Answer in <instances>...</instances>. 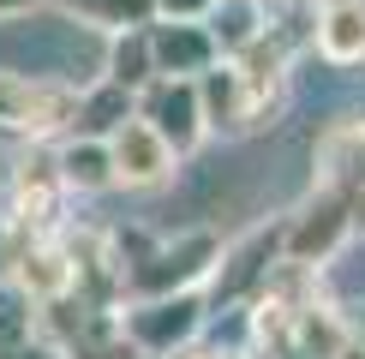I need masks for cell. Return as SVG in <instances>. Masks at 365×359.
Listing matches in <instances>:
<instances>
[{
	"label": "cell",
	"instance_id": "obj_3",
	"mask_svg": "<svg viewBox=\"0 0 365 359\" xmlns=\"http://www.w3.org/2000/svg\"><path fill=\"white\" fill-rule=\"evenodd\" d=\"M72 120H78V84L0 72V132H12L24 144H48V138H66Z\"/></svg>",
	"mask_w": 365,
	"mask_h": 359
},
{
	"label": "cell",
	"instance_id": "obj_10",
	"mask_svg": "<svg viewBox=\"0 0 365 359\" xmlns=\"http://www.w3.org/2000/svg\"><path fill=\"white\" fill-rule=\"evenodd\" d=\"M312 180L347 198H365V120H336L312 144Z\"/></svg>",
	"mask_w": 365,
	"mask_h": 359
},
{
	"label": "cell",
	"instance_id": "obj_21",
	"mask_svg": "<svg viewBox=\"0 0 365 359\" xmlns=\"http://www.w3.org/2000/svg\"><path fill=\"white\" fill-rule=\"evenodd\" d=\"M312 6H324V0H312Z\"/></svg>",
	"mask_w": 365,
	"mask_h": 359
},
{
	"label": "cell",
	"instance_id": "obj_7",
	"mask_svg": "<svg viewBox=\"0 0 365 359\" xmlns=\"http://www.w3.org/2000/svg\"><path fill=\"white\" fill-rule=\"evenodd\" d=\"M276 264H282V222H269V228H252L246 239H234V246L222 239L216 276H210V299H222V306H240V299H252Z\"/></svg>",
	"mask_w": 365,
	"mask_h": 359
},
{
	"label": "cell",
	"instance_id": "obj_1",
	"mask_svg": "<svg viewBox=\"0 0 365 359\" xmlns=\"http://www.w3.org/2000/svg\"><path fill=\"white\" fill-rule=\"evenodd\" d=\"M222 258V234L192 228L156 246H138L120 258V293L126 299H156V293H186V288H210Z\"/></svg>",
	"mask_w": 365,
	"mask_h": 359
},
{
	"label": "cell",
	"instance_id": "obj_9",
	"mask_svg": "<svg viewBox=\"0 0 365 359\" xmlns=\"http://www.w3.org/2000/svg\"><path fill=\"white\" fill-rule=\"evenodd\" d=\"M150 60L156 78H197L222 60L210 19H150Z\"/></svg>",
	"mask_w": 365,
	"mask_h": 359
},
{
	"label": "cell",
	"instance_id": "obj_17",
	"mask_svg": "<svg viewBox=\"0 0 365 359\" xmlns=\"http://www.w3.org/2000/svg\"><path fill=\"white\" fill-rule=\"evenodd\" d=\"M216 0H156V19H210Z\"/></svg>",
	"mask_w": 365,
	"mask_h": 359
},
{
	"label": "cell",
	"instance_id": "obj_11",
	"mask_svg": "<svg viewBox=\"0 0 365 359\" xmlns=\"http://www.w3.org/2000/svg\"><path fill=\"white\" fill-rule=\"evenodd\" d=\"M312 48L329 66H365V0H324V6H312Z\"/></svg>",
	"mask_w": 365,
	"mask_h": 359
},
{
	"label": "cell",
	"instance_id": "obj_8",
	"mask_svg": "<svg viewBox=\"0 0 365 359\" xmlns=\"http://www.w3.org/2000/svg\"><path fill=\"white\" fill-rule=\"evenodd\" d=\"M60 204H66V180H60L54 150L30 144V156L12 168V216H19L12 234H54L60 228Z\"/></svg>",
	"mask_w": 365,
	"mask_h": 359
},
{
	"label": "cell",
	"instance_id": "obj_6",
	"mask_svg": "<svg viewBox=\"0 0 365 359\" xmlns=\"http://www.w3.org/2000/svg\"><path fill=\"white\" fill-rule=\"evenodd\" d=\"M132 114L150 120V126L174 144V156H192V150L210 138L204 102H197V78H150L138 90V108H132Z\"/></svg>",
	"mask_w": 365,
	"mask_h": 359
},
{
	"label": "cell",
	"instance_id": "obj_15",
	"mask_svg": "<svg viewBox=\"0 0 365 359\" xmlns=\"http://www.w3.org/2000/svg\"><path fill=\"white\" fill-rule=\"evenodd\" d=\"M60 6L66 19H78L90 30H102V36H114V30H144L156 19V0H48Z\"/></svg>",
	"mask_w": 365,
	"mask_h": 359
},
{
	"label": "cell",
	"instance_id": "obj_5",
	"mask_svg": "<svg viewBox=\"0 0 365 359\" xmlns=\"http://www.w3.org/2000/svg\"><path fill=\"white\" fill-rule=\"evenodd\" d=\"M108 162H114V186H126V192H156V186H168L180 174L174 144L138 114H126L108 132Z\"/></svg>",
	"mask_w": 365,
	"mask_h": 359
},
{
	"label": "cell",
	"instance_id": "obj_19",
	"mask_svg": "<svg viewBox=\"0 0 365 359\" xmlns=\"http://www.w3.org/2000/svg\"><path fill=\"white\" fill-rule=\"evenodd\" d=\"M329 359H365V341H354V335H347V341H341V348L329 353Z\"/></svg>",
	"mask_w": 365,
	"mask_h": 359
},
{
	"label": "cell",
	"instance_id": "obj_13",
	"mask_svg": "<svg viewBox=\"0 0 365 359\" xmlns=\"http://www.w3.org/2000/svg\"><path fill=\"white\" fill-rule=\"evenodd\" d=\"M197 102H204V126L222 132V138H240V78L234 60H216L210 72H197Z\"/></svg>",
	"mask_w": 365,
	"mask_h": 359
},
{
	"label": "cell",
	"instance_id": "obj_12",
	"mask_svg": "<svg viewBox=\"0 0 365 359\" xmlns=\"http://www.w3.org/2000/svg\"><path fill=\"white\" fill-rule=\"evenodd\" d=\"M60 162V180H66V192H108L114 186V162H108V138H96V132H72V138H60L54 150Z\"/></svg>",
	"mask_w": 365,
	"mask_h": 359
},
{
	"label": "cell",
	"instance_id": "obj_16",
	"mask_svg": "<svg viewBox=\"0 0 365 359\" xmlns=\"http://www.w3.org/2000/svg\"><path fill=\"white\" fill-rule=\"evenodd\" d=\"M102 78H114V84H126V90H144L150 78H156V60H150V24L144 30H114V36H108Z\"/></svg>",
	"mask_w": 365,
	"mask_h": 359
},
{
	"label": "cell",
	"instance_id": "obj_4",
	"mask_svg": "<svg viewBox=\"0 0 365 359\" xmlns=\"http://www.w3.org/2000/svg\"><path fill=\"white\" fill-rule=\"evenodd\" d=\"M204 306H210L204 288L132 299V306L120 311V335H126L138 353H150V359H174L180 348H192V335L204 329Z\"/></svg>",
	"mask_w": 365,
	"mask_h": 359
},
{
	"label": "cell",
	"instance_id": "obj_2",
	"mask_svg": "<svg viewBox=\"0 0 365 359\" xmlns=\"http://www.w3.org/2000/svg\"><path fill=\"white\" fill-rule=\"evenodd\" d=\"M347 239H354V204H347V192L312 180V192L282 216V264L329 269L347 251Z\"/></svg>",
	"mask_w": 365,
	"mask_h": 359
},
{
	"label": "cell",
	"instance_id": "obj_20",
	"mask_svg": "<svg viewBox=\"0 0 365 359\" xmlns=\"http://www.w3.org/2000/svg\"><path fill=\"white\" fill-rule=\"evenodd\" d=\"M6 269H12V234L0 228V276H6Z\"/></svg>",
	"mask_w": 365,
	"mask_h": 359
},
{
	"label": "cell",
	"instance_id": "obj_14",
	"mask_svg": "<svg viewBox=\"0 0 365 359\" xmlns=\"http://www.w3.org/2000/svg\"><path fill=\"white\" fill-rule=\"evenodd\" d=\"M132 108H138V90H126L114 78H96L90 90H78V120H72V132H96V138H108Z\"/></svg>",
	"mask_w": 365,
	"mask_h": 359
},
{
	"label": "cell",
	"instance_id": "obj_18",
	"mask_svg": "<svg viewBox=\"0 0 365 359\" xmlns=\"http://www.w3.org/2000/svg\"><path fill=\"white\" fill-rule=\"evenodd\" d=\"M30 6H48V0H0V19H19V12H30Z\"/></svg>",
	"mask_w": 365,
	"mask_h": 359
}]
</instances>
